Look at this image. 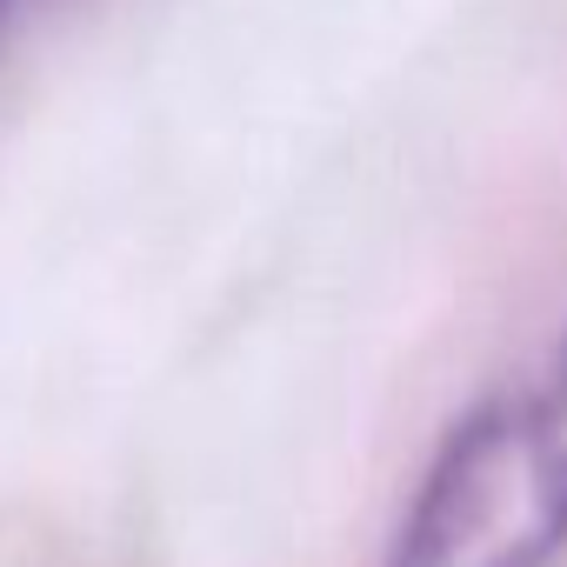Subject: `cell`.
Instances as JSON below:
<instances>
[{
  "label": "cell",
  "mask_w": 567,
  "mask_h": 567,
  "mask_svg": "<svg viewBox=\"0 0 567 567\" xmlns=\"http://www.w3.org/2000/svg\"><path fill=\"white\" fill-rule=\"evenodd\" d=\"M567 560V334L474 401L421 467L381 567H560Z\"/></svg>",
  "instance_id": "cell-1"
},
{
  "label": "cell",
  "mask_w": 567,
  "mask_h": 567,
  "mask_svg": "<svg viewBox=\"0 0 567 567\" xmlns=\"http://www.w3.org/2000/svg\"><path fill=\"white\" fill-rule=\"evenodd\" d=\"M34 8H41V0H0V41H8V34H14Z\"/></svg>",
  "instance_id": "cell-2"
}]
</instances>
